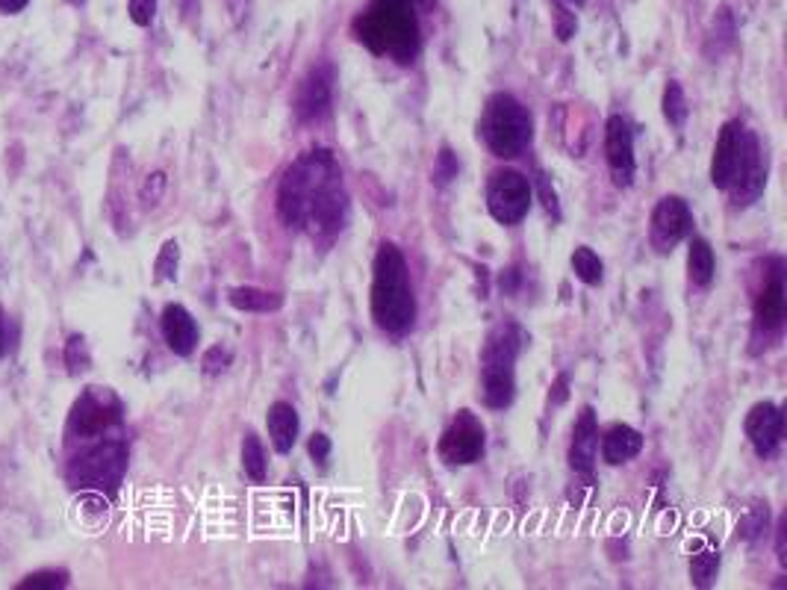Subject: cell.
<instances>
[{
  "mask_svg": "<svg viewBox=\"0 0 787 590\" xmlns=\"http://www.w3.org/2000/svg\"><path fill=\"white\" fill-rule=\"evenodd\" d=\"M484 425L475 413L461 411L440 437V458L449 466H470L484 455Z\"/></svg>",
  "mask_w": 787,
  "mask_h": 590,
  "instance_id": "10",
  "label": "cell"
},
{
  "mask_svg": "<svg viewBox=\"0 0 787 590\" xmlns=\"http://www.w3.org/2000/svg\"><path fill=\"white\" fill-rule=\"evenodd\" d=\"M411 3H427V0H411Z\"/></svg>",
  "mask_w": 787,
  "mask_h": 590,
  "instance_id": "44",
  "label": "cell"
},
{
  "mask_svg": "<svg viewBox=\"0 0 787 590\" xmlns=\"http://www.w3.org/2000/svg\"><path fill=\"white\" fill-rule=\"evenodd\" d=\"M66 366L68 375H83L89 366H92V354H89V343H86L80 334L77 337H68L66 343Z\"/></svg>",
  "mask_w": 787,
  "mask_h": 590,
  "instance_id": "30",
  "label": "cell"
},
{
  "mask_svg": "<svg viewBox=\"0 0 787 590\" xmlns=\"http://www.w3.org/2000/svg\"><path fill=\"white\" fill-rule=\"evenodd\" d=\"M764 186H767V157H764L758 136L752 134L749 145H746L744 160H740V169H737L729 186L731 201H735V207H749V204L761 198Z\"/></svg>",
  "mask_w": 787,
  "mask_h": 590,
  "instance_id": "15",
  "label": "cell"
},
{
  "mask_svg": "<svg viewBox=\"0 0 787 590\" xmlns=\"http://www.w3.org/2000/svg\"><path fill=\"white\" fill-rule=\"evenodd\" d=\"M68 3H71V7H83L86 0H68Z\"/></svg>",
  "mask_w": 787,
  "mask_h": 590,
  "instance_id": "43",
  "label": "cell"
},
{
  "mask_svg": "<svg viewBox=\"0 0 787 590\" xmlns=\"http://www.w3.org/2000/svg\"><path fill=\"white\" fill-rule=\"evenodd\" d=\"M693 230V213L679 195H663L655 204L652 222H649V243L658 254H672V248L687 239Z\"/></svg>",
  "mask_w": 787,
  "mask_h": 590,
  "instance_id": "9",
  "label": "cell"
},
{
  "mask_svg": "<svg viewBox=\"0 0 787 590\" xmlns=\"http://www.w3.org/2000/svg\"><path fill=\"white\" fill-rule=\"evenodd\" d=\"M331 104H334V68L322 62V66H313L298 83L293 110L302 121H318L331 112Z\"/></svg>",
  "mask_w": 787,
  "mask_h": 590,
  "instance_id": "11",
  "label": "cell"
},
{
  "mask_svg": "<svg viewBox=\"0 0 787 590\" xmlns=\"http://www.w3.org/2000/svg\"><path fill=\"white\" fill-rule=\"evenodd\" d=\"M596 449H599V422H596L593 407L587 405L584 411H581V416L576 420V429H572V443H570L572 472L584 475L587 481H593Z\"/></svg>",
  "mask_w": 787,
  "mask_h": 590,
  "instance_id": "17",
  "label": "cell"
},
{
  "mask_svg": "<svg viewBox=\"0 0 787 590\" xmlns=\"http://www.w3.org/2000/svg\"><path fill=\"white\" fill-rule=\"evenodd\" d=\"M572 272L587 287H599L604 278V263L590 245H578L576 252H572Z\"/></svg>",
  "mask_w": 787,
  "mask_h": 590,
  "instance_id": "24",
  "label": "cell"
},
{
  "mask_svg": "<svg viewBox=\"0 0 787 590\" xmlns=\"http://www.w3.org/2000/svg\"><path fill=\"white\" fill-rule=\"evenodd\" d=\"M127 12H130V21L136 27H148L157 16V0H130L127 3Z\"/></svg>",
  "mask_w": 787,
  "mask_h": 590,
  "instance_id": "37",
  "label": "cell"
},
{
  "mask_svg": "<svg viewBox=\"0 0 787 590\" xmlns=\"http://www.w3.org/2000/svg\"><path fill=\"white\" fill-rule=\"evenodd\" d=\"M785 275H781V260H776V272H770V281L764 284L758 298H755V328L764 331V334H776L785 325Z\"/></svg>",
  "mask_w": 787,
  "mask_h": 590,
  "instance_id": "16",
  "label": "cell"
},
{
  "mask_svg": "<svg viewBox=\"0 0 787 590\" xmlns=\"http://www.w3.org/2000/svg\"><path fill=\"white\" fill-rule=\"evenodd\" d=\"M737 27H735V16H731L729 7L717 9V18H714L711 36H708V45H705V53L711 59L722 57L735 45Z\"/></svg>",
  "mask_w": 787,
  "mask_h": 590,
  "instance_id": "23",
  "label": "cell"
},
{
  "mask_svg": "<svg viewBox=\"0 0 787 590\" xmlns=\"http://www.w3.org/2000/svg\"><path fill=\"white\" fill-rule=\"evenodd\" d=\"M277 213L286 228L313 239L340 234L348 219V193L340 163L327 148L304 151L277 186Z\"/></svg>",
  "mask_w": 787,
  "mask_h": 590,
  "instance_id": "1",
  "label": "cell"
},
{
  "mask_svg": "<svg viewBox=\"0 0 787 590\" xmlns=\"http://www.w3.org/2000/svg\"><path fill=\"white\" fill-rule=\"evenodd\" d=\"M121 399L109 387H86L68 413V437L98 440L121 425Z\"/></svg>",
  "mask_w": 787,
  "mask_h": 590,
  "instance_id": "7",
  "label": "cell"
},
{
  "mask_svg": "<svg viewBox=\"0 0 787 590\" xmlns=\"http://www.w3.org/2000/svg\"><path fill=\"white\" fill-rule=\"evenodd\" d=\"M776 552H779L781 564H787V517H781L779 529H776Z\"/></svg>",
  "mask_w": 787,
  "mask_h": 590,
  "instance_id": "39",
  "label": "cell"
},
{
  "mask_svg": "<svg viewBox=\"0 0 787 590\" xmlns=\"http://www.w3.org/2000/svg\"><path fill=\"white\" fill-rule=\"evenodd\" d=\"M227 302L243 313H275L284 307V295L260 287H234L227 293Z\"/></svg>",
  "mask_w": 787,
  "mask_h": 590,
  "instance_id": "21",
  "label": "cell"
},
{
  "mask_svg": "<svg viewBox=\"0 0 787 590\" xmlns=\"http://www.w3.org/2000/svg\"><path fill=\"white\" fill-rule=\"evenodd\" d=\"M604 157H608L613 184L620 189L634 184V134H631V125L622 116H611L604 125Z\"/></svg>",
  "mask_w": 787,
  "mask_h": 590,
  "instance_id": "13",
  "label": "cell"
},
{
  "mask_svg": "<svg viewBox=\"0 0 787 590\" xmlns=\"http://www.w3.org/2000/svg\"><path fill=\"white\" fill-rule=\"evenodd\" d=\"M746 437L752 443L755 455L767 461L779 452L781 437H785V413L773 402H758L752 411L746 413Z\"/></svg>",
  "mask_w": 787,
  "mask_h": 590,
  "instance_id": "14",
  "label": "cell"
},
{
  "mask_svg": "<svg viewBox=\"0 0 787 590\" xmlns=\"http://www.w3.org/2000/svg\"><path fill=\"white\" fill-rule=\"evenodd\" d=\"M68 584L66 573H57V570H45V573H33L27 576L24 582H18V590H62Z\"/></svg>",
  "mask_w": 787,
  "mask_h": 590,
  "instance_id": "33",
  "label": "cell"
},
{
  "mask_svg": "<svg viewBox=\"0 0 787 590\" xmlns=\"http://www.w3.org/2000/svg\"><path fill=\"white\" fill-rule=\"evenodd\" d=\"M749 136H752V130H746L744 121H726L722 125L711 160V184L717 189L729 193L731 180H735L737 169H740V160H744L746 145H749Z\"/></svg>",
  "mask_w": 787,
  "mask_h": 590,
  "instance_id": "12",
  "label": "cell"
},
{
  "mask_svg": "<svg viewBox=\"0 0 787 590\" xmlns=\"http://www.w3.org/2000/svg\"><path fill=\"white\" fill-rule=\"evenodd\" d=\"M166 171H154V175H148L145 177V184H142V204L145 207H157L159 204V198L166 195Z\"/></svg>",
  "mask_w": 787,
  "mask_h": 590,
  "instance_id": "35",
  "label": "cell"
},
{
  "mask_svg": "<svg viewBox=\"0 0 787 590\" xmlns=\"http://www.w3.org/2000/svg\"><path fill=\"white\" fill-rule=\"evenodd\" d=\"M230 361H234V354L227 352L225 346H213V348H207V354H204L201 366L207 375H222V372L230 366Z\"/></svg>",
  "mask_w": 787,
  "mask_h": 590,
  "instance_id": "36",
  "label": "cell"
},
{
  "mask_svg": "<svg viewBox=\"0 0 787 590\" xmlns=\"http://www.w3.org/2000/svg\"><path fill=\"white\" fill-rule=\"evenodd\" d=\"M372 316L386 334L402 337L416 322V298H413L411 272L404 254L393 243H384L372 266Z\"/></svg>",
  "mask_w": 787,
  "mask_h": 590,
  "instance_id": "3",
  "label": "cell"
},
{
  "mask_svg": "<svg viewBox=\"0 0 787 590\" xmlns=\"http://www.w3.org/2000/svg\"><path fill=\"white\" fill-rule=\"evenodd\" d=\"M570 375H558V381H554V396H552V402L554 405H563L567 402V396H570Z\"/></svg>",
  "mask_w": 787,
  "mask_h": 590,
  "instance_id": "40",
  "label": "cell"
},
{
  "mask_svg": "<svg viewBox=\"0 0 787 590\" xmlns=\"http://www.w3.org/2000/svg\"><path fill=\"white\" fill-rule=\"evenodd\" d=\"M163 337H166L168 348L177 357H189L198 346V325H195L193 313L186 311L184 304H168L163 311Z\"/></svg>",
  "mask_w": 787,
  "mask_h": 590,
  "instance_id": "18",
  "label": "cell"
},
{
  "mask_svg": "<svg viewBox=\"0 0 787 590\" xmlns=\"http://www.w3.org/2000/svg\"><path fill=\"white\" fill-rule=\"evenodd\" d=\"M27 3H30V0H0V12H3V16H18Z\"/></svg>",
  "mask_w": 787,
  "mask_h": 590,
  "instance_id": "41",
  "label": "cell"
},
{
  "mask_svg": "<svg viewBox=\"0 0 787 590\" xmlns=\"http://www.w3.org/2000/svg\"><path fill=\"white\" fill-rule=\"evenodd\" d=\"M7 354V316H3V307H0V357Z\"/></svg>",
  "mask_w": 787,
  "mask_h": 590,
  "instance_id": "42",
  "label": "cell"
},
{
  "mask_svg": "<svg viewBox=\"0 0 787 590\" xmlns=\"http://www.w3.org/2000/svg\"><path fill=\"white\" fill-rule=\"evenodd\" d=\"M243 470L245 475H248L252 481H257V484L266 481V472H268L266 449H263L260 437H257L254 431H248L243 440Z\"/></svg>",
  "mask_w": 787,
  "mask_h": 590,
  "instance_id": "26",
  "label": "cell"
},
{
  "mask_svg": "<svg viewBox=\"0 0 787 590\" xmlns=\"http://www.w3.org/2000/svg\"><path fill=\"white\" fill-rule=\"evenodd\" d=\"M478 134L495 157H517L531 145L534 121L520 98H513L511 92H495L478 121Z\"/></svg>",
  "mask_w": 787,
  "mask_h": 590,
  "instance_id": "6",
  "label": "cell"
},
{
  "mask_svg": "<svg viewBox=\"0 0 787 590\" xmlns=\"http://www.w3.org/2000/svg\"><path fill=\"white\" fill-rule=\"evenodd\" d=\"M720 573V552L717 549H702L690 558V582L696 588H711Z\"/></svg>",
  "mask_w": 787,
  "mask_h": 590,
  "instance_id": "28",
  "label": "cell"
},
{
  "mask_svg": "<svg viewBox=\"0 0 787 590\" xmlns=\"http://www.w3.org/2000/svg\"><path fill=\"white\" fill-rule=\"evenodd\" d=\"M661 112L670 127H685L687 116H690V104H687L685 89H681V83H676V80H670V83L663 86Z\"/></svg>",
  "mask_w": 787,
  "mask_h": 590,
  "instance_id": "27",
  "label": "cell"
},
{
  "mask_svg": "<svg viewBox=\"0 0 787 590\" xmlns=\"http://www.w3.org/2000/svg\"><path fill=\"white\" fill-rule=\"evenodd\" d=\"M266 425H268V440H272V446H275L277 455H289L295 446V440H298V431H302L298 411H295L289 402H275L266 413Z\"/></svg>",
  "mask_w": 787,
  "mask_h": 590,
  "instance_id": "19",
  "label": "cell"
},
{
  "mask_svg": "<svg viewBox=\"0 0 787 590\" xmlns=\"http://www.w3.org/2000/svg\"><path fill=\"white\" fill-rule=\"evenodd\" d=\"M531 180L522 171L502 169L490 177L486 186V210L499 225H520L531 210Z\"/></svg>",
  "mask_w": 787,
  "mask_h": 590,
  "instance_id": "8",
  "label": "cell"
},
{
  "mask_svg": "<svg viewBox=\"0 0 787 590\" xmlns=\"http://www.w3.org/2000/svg\"><path fill=\"white\" fill-rule=\"evenodd\" d=\"M522 348V331L517 325H499L486 337L481 352V384L484 405L504 411L517 396V357Z\"/></svg>",
  "mask_w": 787,
  "mask_h": 590,
  "instance_id": "5",
  "label": "cell"
},
{
  "mask_svg": "<svg viewBox=\"0 0 787 590\" xmlns=\"http://www.w3.org/2000/svg\"><path fill=\"white\" fill-rule=\"evenodd\" d=\"M643 452V434L631 425H613L602 437V461L611 466L629 464Z\"/></svg>",
  "mask_w": 787,
  "mask_h": 590,
  "instance_id": "20",
  "label": "cell"
},
{
  "mask_svg": "<svg viewBox=\"0 0 787 590\" xmlns=\"http://www.w3.org/2000/svg\"><path fill=\"white\" fill-rule=\"evenodd\" d=\"M767 525H770V505L767 502H752L740 514V520H737V538L746 540V543H755L767 531Z\"/></svg>",
  "mask_w": 787,
  "mask_h": 590,
  "instance_id": "25",
  "label": "cell"
},
{
  "mask_svg": "<svg viewBox=\"0 0 787 590\" xmlns=\"http://www.w3.org/2000/svg\"><path fill=\"white\" fill-rule=\"evenodd\" d=\"M127 472V446L118 437H98L92 446L77 452L68 464V484L80 493L109 499L118 496V488Z\"/></svg>",
  "mask_w": 787,
  "mask_h": 590,
  "instance_id": "4",
  "label": "cell"
},
{
  "mask_svg": "<svg viewBox=\"0 0 787 590\" xmlns=\"http://www.w3.org/2000/svg\"><path fill=\"white\" fill-rule=\"evenodd\" d=\"M354 33L377 57L413 62L420 53V21L411 0H372L354 18Z\"/></svg>",
  "mask_w": 787,
  "mask_h": 590,
  "instance_id": "2",
  "label": "cell"
},
{
  "mask_svg": "<svg viewBox=\"0 0 787 590\" xmlns=\"http://www.w3.org/2000/svg\"><path fill=\"white\" fill-rule=\"evenodd\" d=\"M552 3V18H554V33L561 42H570L578 30V12L576 9L584 7V0H549Z\"/></svg>",
  "mask_w": 787,
  "mask_h": 590,
  "instance_id": "29",
  "label": "cell"
},
{
  "mask_svg": "<svg viewBox=\"0 0 787 590\" xmlns=\"http://www.w3.org/2000/svg\"><path fill=\"white\" fill-rule=\"evenodd\" d=\"M537 193H540V201H543L545 213L552 216V219H561V204H558V193H554V186L549 184V175H543V171H537Z\"/></svg>",
  "mask_w": 787,
  "mask_h": 590,
  "instance_id": "34",
  "label": "cell"
},
{
  "mask_svg": "<svg viewBox=\"0 0 787 590\" xmlns=\"http://www.w3.org/2000/svg\"><path fill=\"white\" fill-rule=\"evenodd\" d=\"M458 171H461V163H458V154L449 148V145H443L440 148V154H436V160H434V184L436 186H449L458 177Z\"/></svg>",
  "mask_w": 787,
  "mask_h": 590,
  "instance_id": "32",
  "label": "cell"
},
{
  "mask_svg": "<svg viewBox=\"0 0 787 590\" xmlns=\"http://www.w3.org/2000/svg\"><path fill=\"white\" fill-rule=\"evenodd\" d=\"M687 272H690V281H693L696 287H711L717 260H714L711 243L702 239V236L690 239V248H687Z\"/></svg>",
  "mask_w": 787,
  "mask_h": 590,
  "instance_id": "22",
  "label": "cell"
},
{
  "mask_svg": "<svg viewBox=\"0 0 787 590\" xmlns=\"http://www.w3.org/2000/svg\"><path fill=\"white\" fill-rule=\"evenodd\" d=\"M307 452H311L316 464H325L327 458H331V437L327 434H313L311 443H307Z\"/></svg>",
  "mask_w": 787,
  "mask_h": 590,
  "instance_id": "38",
  "label": "cell"
},
{
  "mask_svg": "<svg viewBox=\"0 0 787 590\" xmlns=\"http://www.w3.org/2000/svg\"><path fill=\"white\" fill-rule=\"evenodd\" d=\"M177 266H180V245L175 239H168L157 254V263H154V272H157V281H175L177 278Z\"/></svg>",
  "mask_w": 787,
  "mask_h": 590,
  "instance_id": "31",
  "label": "cell"
}]
</instances>
